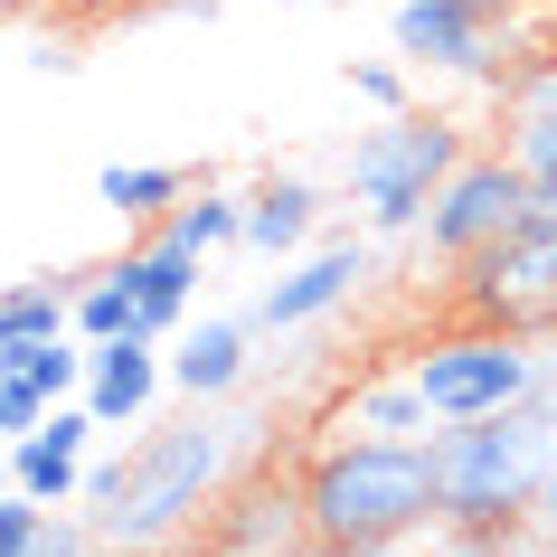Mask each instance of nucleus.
Wrapping results in <instances>:
<instances>
[{
  "mask_svg": "<svg viewBox=\"0 0 557 557\" xmlns=\"http://www.w3.org/2000/svg\"><path fill=\"white\" fill-rule=\"evenodd\" d=\"M246 416L227 407H189L171 416V425H151V435H133L123 454H104V463H86V520L104 548L123 557H151L171 548V539H189V529L227 500L236 463H246Z\"/></svg>",
  "mask_w": 557,
  "mask_h": 557,
  "instance_id": "1",
  "label": "nucleus"
},
{
  "mask_svg": "<svg viewBox=\"0 0 557 557\" xmlns=\"http://www.w3.org/2000/svg\"><path fill=\"white\" fill-rule=\"evenodd\" d=\"M312 548H407L435 529V444L425 435H331L294 472Z\"/></svg>",
  "mask_w": 557,
  "mask_h": 557,
  "instance_id": "2",
  "label": "nucleus"
},
{
  "mask_svg": "<svg viewBox=\"0 0 557 557\" xmlns=\"http://www.w3.org/2000/svg\"><path fill=\"white\" fill-rule=\"evenodd\" d=\"M435 510L472 529H529L539 492L557 472V425L539 407H500V416H463L435 425Z\"/></svg>",
  "mask_w": 557,
  "mask_h": 557,
  "instance_id": "3",
  "label": "nucleus"
},
{
  "mask_svg": "<svg viewBox=\"0 0 557 557\" xmlns=\"http://www.w3.org/2000/svg\"><path fill=\"white\" fill-rule=\"evenodd\" d=\"M463 151H472L463 123L416 114V104H407V114H387L379 133H359L350 161H341V189H350V208H359V236H416Z\"/></svg>",
  "mask_w": 557,
  "mask_h": 557,
  "instance_id": "4",
  "label": "nucleus"
},
{
  "mask_svg": "<svg viewBox=\"0 0 557 557\" xmlns=\"http://www.w3.org/2000/svg\"><path fill=\"white\" fill-rule=\"evenodd\" d=\"M539 359L548 341H529V331H492V322H454L425 331L416 341V387H425V407L435 425H463V416H500V407H529V387H539Z\"/></svg>",
  "mask_w": 557,
  "mask_h": 557,
  "instance_id": "5",
  "label": "nucleus"
},
{
  "mask_svg": "<svg viewBox=\"0 0 557 557\" xmlns=\"http://www.w3.org/2000/svg\"><path fill=\"white\" fill-rule=\"evenodd\" d=\"M454 312L492 331H529V341H557V227L520 218V227L482 246V256L454 274Z\"/></svg>",
  "mask_w": 557,
  "mask_h": 557,
  "instance_id": "6",
  "label": "nucleus"
},
{
  "mask_svg": "<svg viewBox=\"0 0 557 557\" xmlns=\"http://www.w3.org/2000/svg\"><path fill=\"white\" fill-rule=\"evenodd\" d=\"M529 218V171H520V151L500 143V151H463L454 161V180L435 189V208H425V256L444 264V274H463L482 246H500V236Z\"/></svg>",
  "mask_w": 557,
  "mask_h": 557,
  "instance_id": "7",
  "label": "nucleus"
},
{
  "mask_svg": "<svg viewBox=\"0 0 557 557\" xmlns=\"http://www.w3.org/2000/svg\"><path fill=\"white\" fill-rule=\"evenodd\" d=\"M387 38L397 58L425 76H463V86H510V48H500V0H387Z\"/></svg>",
  "mask_w": 557,
  "mask_h": 557,
  "instance_id": "8",
  "label": "nucleus"
},
{
  "mask_svg": "<svg viewBox=\"0 0 557 557\" xmlns=\"http://www.w3.org/2000/svg\"><path fill=\"white\" fill-rule=\"evenodd\" d=\"M369 236H322V246H302L274 284L256 294V312L246 322L256 331H312V322H331V312H350V294L369 284Z\"/></svg>",
  "mask_w": 557,
  "mask_h": 557,
  "instance_id": "9",
  "label": "nucleus"
},
{
  "mask_svg": "<svg viewBox=\"0 0 557 557\" xmlns=\"http://www.w3.org/2000/svg\"><path fill=\"white\" fill-rule=\"evenodd\" d=\"M208 548L218 557H312L302 492L294 482H246V492H227V510H208Z\"/></svg>",
  "mask_w": 557,
  "mask_h": 557,
  "instance_id": "10",
  "label": "nucleus"
},
{
  "mask_svg": "<svg viewBox=\"0 0 557 557\" xmlns=\"http://www.w3.org/2000/svg\"><path fill=\"white\" fill-rule=\"evenodd\" d=\"M161 387H171V359H161V341H143V331L95 341V359H86V407H95V425H143Z\"/></svg>",
  "mask_w": 557,
  "mask_h": 557,
  "instance_id": "11",
  "label": "nucleus"
},
{
  "mask_svg": "<svg viewBox=\"0 0 557 557\" xmlns=\"http://www.w3.org/2000/svg\"><path fill=\"white\" fill-rule=\"evenodd\" d=\"M256 369V322H180L171 341V387L189 407H227Z\"/></svg>",
  "mask_w": 557,
  "mask_h": 557,
  "instance_id": "12",
  "label": "nucleus"
},
{
  "mask_svg": "<svg viewBox=\"0 0 557 557\" xmlns=\"http://www.w3.org/2000/svg\"><path fill=\"white\" fill-rule=\"evenodd\" d=\"M114 264L133 274V294H143V341H171V331L189 322V294H199V264L208 256H189V246H171L161 227H143Z\"/></svg>",
  "mask_w": 557,
  "mask_h": 557,
  "instance_id": "13",
  "label": "nucleus"
},
{
  "mask_svg": "<svg viewBox=\"0 0 557 557\" xmlns=\"http://www.w3.org/2000/svg\"><path fill=\"white\" fill-rule=\"evenodd\" d=\"M246 246L256 256H284L294 264L302 246H322V189L294 171H264L256 189H246Z\"/></svg>",
  "mask_w": 557,
  "mask_h": 557,
  "instance_id": "14",
  "label": "nucleus"
},
{
  "mask_svg": "<svg viewBox=\"0 0 557 557\" xmlns=\"http://www.w3.org/2000/svg\"><path fill=\"white\" fill-rule=\"evenodd\" d=\"M341 425H350V435H435V407H425V387H416V369L397 359V369H369V379L350 387V407H341Z\"/></svg>",
  "mask_w": 557,
  "mask_h": 557,
  "instance_id": "15",
  "label": "nucleus"
},
{
  "mask_svg": "<svg viewBox=\"0 0 557 557\" xmlns=\"http://www.w3.org/2000/svg\"><path fill=\"white\" fill-rule=\"evenodd\" d=\"M95 199L114 208L123 227H161V218L189 199V171H171V161H104V171H95Z\"/></svg>",
  "mask_w": 557,
  "mask_h": 557,
  "instance_id": "16",
  "label": "nucleus"
},
{
  "mask_svg": "<svg viewBox=\"0 0 557 557\" xmlns=\"http://www.w3.org/2000/svg\"><path fill=\"white\" fill-rule=\"evenodd\" d=\"M510 151L529 180H557V58L510 76Z\"/></svg>",
  "mask_w": 557,
  "mask_h": 557,
  "instance_id": "17",
  "label": "nucleus"
},
{
  "mask_svg": "<svg viewBox=\"0 0 557 557\" xmlns=\"http://www.w3.org/2000/svg\"><path fill=\"white\" fill-rule=\"evenodd\" d=\"M58 331H76V274H38V284L0 294V350H29V341H58Z\"/></svg>",
  "mask_w": 557,
  "mask_h": 557,
  "instance_id": "18",
  "label": "nucleus"
},
{
  "mask_svg": "<svg viewBox=\"0 0 557 557\" xmlns=\"http://www.w3.org/2000/svg\"><path fill=\"white\" fill-rule=\"evenodd\" d=\"M10 482L29 500H48V510H66V500H86V454L58 435H20L10 444Z\"/></svg>",
  "mask_w": 557,
  "mask_h": 557,
  "instance_id": "19",
  "label": "nucleus"
},
{
  "mask_svg": "<svg viewBox=\"0 0 557 557\" xmlns=\"http://www.w3.org/2000/svg\"><path fill=\"white\" fill-rule=\"evenodd\" d=\"M161 236H171V246H189V256L246 246V189H189V199L161 218Z\"/></svg>",
  "mask_w": 557,
  "mask_h": 557,
  "instance_id": "20",
  "label": "nucleus"
},
{
  "mask_svg": "<svg viewBox=\"0 0 557 557\" xmlns=\"http://www.w3.org/2000/svg\"><path fill=\"white\" fill-rule=\"evenodd\" d=\"M86 359L95 350H76V341H29V350H0V379H20V387H38V407H66V397H86Z\"/></svg>",
  "mask_w": 557,
  "mask_h": 557,
  "instance_id": "21",
  "label": "nucleus"
},
{
  "mask_svg": "<svg viewBox=\"0 0 557 557\" xmlns=\"http://www.w3.org/2000/svg\"><path fill=\"white\" fill-rule=\"evenodd\" d=\"M123 331H143V294H133V274L104 264V274H76V341H123Z\"/></svg>",
  "mask_w": 557,
  "mask_h": 557,
  "instance_id": "22",
  "label": "nucleus"
},
{
  "mask_svg": "<svg viewBox=\"0 0 557 557\" xmlns=\"http://www.w3.org/2000/svg\"><path fill=\"white\" fill-rule=\"evenodd\" d=\"M397 557H520V529H472V520H435L416 529Z\"/></svg>",
  "mask_w": 557,
  "mask_h": 557,
  "instance_id": "23",
  "label": "nucleus"
},
{
  "mask_svg": "<svg viewBox=\"0 0 557 557\" xmlns=\"http://www.w3.org/2000/svg\"><path fill=\"white\" fill-rule=\"evenodd\" d=\"M350 95L369 104V114H407V104H416V76H407V66H387V58H369V66H350Z\"/></svg>",
  "mask_w": 557,
  "mask_h": 557,
  "instance_id": "24",
  "label": "nucleus"
},
{
  "mask_svg": "<svg viewBox=\"0 0 557 557\" xmlns=\"http://www.w3.org/2000/svg\"><path fill=\"white\" fill-rule=\"evenodd\" d=\"M48 529V500L29 492H0V557H29V539Z\"/></svg>",
  "mask_w": 557,
  "mask_h": 557,
  "instance_id": "25",
  "label": "nucleus"
},
{
  "mask_svg": "<svg viewBox=\"0 0 557 557\" xmlns=\"http://www.w3.org/2000/svg\"><path fill=\"white\" fill-rule=\"evenodd\" d=\"M95 548H104L95 520H58V510H48V529L29 539V557H95Z\"/></svg>",
  "mask_w": 557,
  "mask_h": 557,
  "instance_id": "26",
  "label": "nucleus"
},
{
  "mask_svg": "<svg viewBox=\"0 0 557 557\" xmlns=\"http://www.w3.org/2000/svg\"><path fill=\"white\" fill-rule=\"evenodd\" d=\"M38 387H20V379H0V444H20V435H38Z\"/></svg>",
  "mask_w": 557,
  "mask_h": 557,
  "instance_id": "27",
  "label": "nucleus"
},
{
  "mask_svg": "<svg viewBox=\"0 0 557 557\" xmlns=\"http://www.w3.org/2000/svg\"><path fill=\"white\" fill-rule=\"evenodd\" d=\"M58 10L95 29V20H133V10H161V0H58Z\"/></svg>",
  "mask_w": 557,
  "mask_h": 557,
  "instance_id": "28",
  "label": "nucleus"
},
{
  "mask_svg": "<svg viewBox=\"0 0 557 557\" xmlns=\"http://www.w3.org/2000/svg\"><path fill=\"white\" fill-rule=\"evenodd\" d=\"M529 407H539V416H548V425H557V350L539 359V387H529Z\"/></svg>",
  "mask_w": 557,
  "mask_h": 557,
  "instance_id": "29",
  "label": "nucleus"
},
{
  "mask_svg": "<svg viewBox=\"0 0 557 557\" xmlns=\"http://www.w3.org/2000/svg\"><path fill=\"white\" fill-rule=\"evenodd\" d=\"M171 20H218V0H161Z\"/></svg>",
  "mask_w": 557,
  "mask_h": 557,
  "instance_id": "30",
  "label": "nucleus"
},
{
  "mask_svg": "<svg viewBox=\"0 0 557 557\" xmlns=\"http://www.w3.org/2000/svg\"><path fill=\"white\" fill-rule=\"evenodd\" d=\"M539 529H557V472H548V492H539Z\"/></svg>",
  "mask_w": 557,
  "mask_h": 557,
  "instance_id": "31",
  "label": "nucleus"
},
{
  "mask_svg": "<svg viewBox=\"0 0 557 557\" xmlns=\"http://www.w3.org/2000/svg\"><path fill=\"white\" fill-rule=\"evenodd\" d=\"M29 10H38V0H0V29H10V20H29Z\"/></svg>",
  "mask_w": 557,
  "mask_h": 557,
  "instance_id": "32",
  "label": "nucleus"
},
{
  "mask_svg": "<svg viewBox=\"0 0 557 557\" xmlns=\"http://www.w3.org/2000/svg\"><path fill=\"white\" fill-rule=\"evenodd\" d=\"M312 557H397V548H312Z\"/></svg>",
  "mask_w": 557,
  "mask_h": 557,
  "instance_id": "33",
  "label": "nucleus"
},
{
  "mask_svg": "<svg viewBox=\"0 0 557 557\" xmlns=\"http://www.w3.org/2000/svg\"><path fill=\"white\" fill-rule=\"evenodd\" d=\"M0 492H20V482H10V444H0Z\"/></svg>",
  "mask_w": 557,
  "mask_h": 557,
  "instance_id": "34",
  "label": "nucleus"
},
{
  "mask_svg": "<svg viewBox=\"0 0 557 557\" xmlns=\"http://www.w3.org/2000/svg\"><path fill=\"white\" fill-rule=\"evenodd\" d=\"M539 539H548V548H539V557H557V529H539Z\"/></svg>",
  "mask_w": 557,
  "mask_h": 557,
  "instance_id": "35",
  "label": "nucleus"
},
{
  "mask_svg": "<svg viewBox=\"0 0 557 557\" xmlns=\"http://www.w3.org/2000/svg\"><path fill=\"white\" fill-rule=\"evenodd\" d=\"M294 10H322V0H294Z\"/></svg>",
  "mask_w": 557,
  "mask_h": 557,
  "instance_id": "36",
  "label": "nucleus"
}]
</instances>
